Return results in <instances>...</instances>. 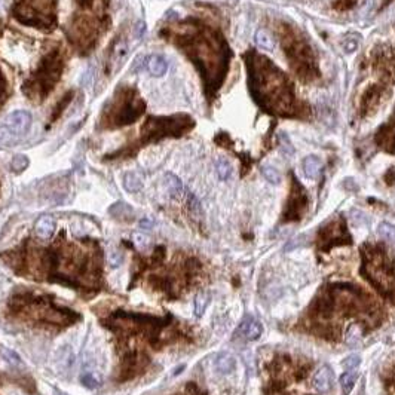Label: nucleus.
Masks as SVG:
<instances>
[{"label": "nucleus", "mask_w": 395, "mask_h": 395, "mask_svg": "<svg viewBox=\"0 0 395 395\" xmlns=\"http://www.w3.org/2000/svg\"><path fill=\"white\" fill-rule=\"evenodd\" d=\"M250 91L254 101L270 115L299 116L300 108L289 78L263 55L248 52L245 57Z\"/></svg>", "instance_id": "obj_1"}, {"label": "nucleus", "mask_w": 395, "mask_h": 395, "mask_svg": "<svg viewBox=\"0 0 395 395\" xmlns=\"http://www.w3.org/2000/svg\"><path fill=\"white\" fill-rule=\"evenodd\" d=\"M179 43L198 66L207 88L210 91L218 89L231 60V51L223 37L212 30L193 24L190 31L179 34Z\"/></svg>", "instance_id": "obj_2"}, {"label": "nucleus", "mask_w": 395, "mask_h": 395, "mask_svg": "<svg viewBox=\"0 0 395 395\" xmlns=\"http://www.w3.org/2000/svg\"><path fill=\"white\" fill-rule=\"evenodd\" d=\"M8 309L11 315L18 316L26 322L45 327L48 325L64 328L73 325L78 319H80V315L75 311L60 308L46 296L33 291H23L12 296L9 299Z\"/></svg>", "instance_id": "obj_3"}, {"label": "nucleus", "mask_w": 395, "mask_h": 395, "mask_svg": "<svg viewBox=\"0 0 395 395\" xmlns=\"http://www.w3.org/2000/svg\"><path fill=\"white\" fill-rule=\"evenodd\" d=\"M281 42L294 73L303 80L315 79L318 75L315 57L302 33L290 26H284L281 30Z\"/></svg>", "instance_id": "obj_4"}, {"label": "nucleus", "mask_w": 395, "mask_h": 395, "mask_svg": "<svg viewBox=\"0 0 395 395\" xmlns=\"http://www.w3.org/2000/svg\"><path fill=\"white\" fill-rule=\"evenodd\" d=\"M61 69H63V60L58 51H53L48 57H45L40 67L34 73L33 79L28 80L24 86L27 95L31 97L33 100L37 95L40 97L48 95V92L52 89L57 80L60 79Z\"/></svg>", "instance_id": "obj_5"}, {"label": "nucleus", "mask_w": 395, "mask_h": 395, "mask_svg": "<svg viewBox=\"0 0 395 395\" xmlns=\"http://www.w3.org/2000/svg\"><path fill=\"white\" fill-rule=\"evenodd\" d=\"M193 122L189 116L173 118H150L143 127V137L146 141H153L165 135H180L187 131Z\"/></svg>", "instance_id": "obj_6"}, {"label": "nucleus", "mask_w": 395, "mask_h": 395, "mask_svg": "<svg viewBox=\"0 0 395 395\" xmlns=\"http://www.w3.org/2000/svg\"><path fill=\"white\" fill-rule=\"evenodd\" d=\"M144 111V101L134 92L119 95L118 103L110 111V124L113 127H125L134 124Z\"/></svg>", "instance_id": "obj_7"}, {"label": "nucleus", "mask_w": 395, "mask_h": 395, "mask_svg": "<svg viewBox=\"0 0 395 395\" xmlns=\"http://www.w3.org/2000/svg\"><path fill=\"white\" fill-rule=\"evenodd\" d=\"M31 122L33 118L26 110L12 111L0 125V141L9 143L24 137L31 127Z\"/></svg>", "instance_id": "obj_8"}, {"label": "nucleus", "mask_w": 395, "mask_h": 395, "mask_svg": "<svg viewBox=\"0 0 395 395\" xmlns=\"http://www.w3.org/2000/svg\"><path fill=\"white\" fill-rule=\"evenodd\" d=\"M306 204V195L303 192V187L296 182V179H293V192H291L290 201H289V220L291 218H299L300 217V211Z\"/></svg>", "instance_id": "obj_9"}, {"label": "nucleus", "mask_w": 395, "mask_h": 395, "mask_svg": "<svg viewBox=\"0 0 395 395\" xmlns=\"http://www.w3.org/2000/svg\"><path fill=\"white\" fill-rule=\"evenodd\" d=\"M376 141L379 146H382L385 150L395 153V111L391 121L380 128V131L376 135Z\"/></svg>", "instance_id": "obj_10"}, {"label": "nucleus", "mask_w": 395, "mask_h": 395, "mask_svg": "<svg viewBox=\"0 0 395 395\" xmlns=\"http://www.w3.org/2000/svg\"><path fill=\"white\" fill-rule=\"evenodd\" d=\"M312 383H314V388L318 392H321V394L328 392L333 388V385H334V373H333L331 367L322 366L315 373Z\"/></svg>", "instance_id": "obj_11"}, {"label": "nucleus", "mask_w": 395, "mask_h": 395, "mask_svg": "<svg viewBox=\"0 0 395 395\" xmlns=\"http://www.w3.org/2000/svg\"><path fill=\"white\" fill-rule=\"evenodd\" d=\"M238 333L248 341H257L263 333V325L257 319H247L238 328Z\"/></svg>", "instance_id": "obj_12"}, {"label": "nucleus", "mask_w": 395, "mask_h": 395, "mask_svg": "<svg viewBox=\"0 0 395 395\" xmlns=\"http://www.w3.org/2000/svg\"><path fill=\"white\" fill-rule=\"evenodd\" d=\"M36 235L40 239H49L55 232V220L51 215H42L37 221H36Z\"/></svg>", "instance_id": "obj_13"}, {"label": "nucleus", "mask_w": 395, "mask_h": 395, "mask_svg": "<svg viewBox=\"0 0 395 395\" xmlns=\"http://www.w3.org/2000/svg\"><path fill=\"white\" fill-rule=\"evenodd\" d=\"M380 94H382V88L380 86H371V88H369V91L364 94L363 103H361L363 115H369L373 107H377L379 101H380Z\"/></svg>", "instance_id": "obj_14"}, {"label": "nucleus", "mask_w": 395, "mask_h": 395, "mask_svg": "<svg viewBox=\"0 0 395 395\" xmlns=\"http://www.w3.org/2000/svg\"><path fill=\"white\" fill-rule=\"evenodd\" d=\"M214 367L221 374H229L237 367V360H235V357L232 354L221 352V354L217 355V358L214 361Z\"/></svg>", "instance_id": "obj_15"}, {"label": "nucleus", "mask_w": 395, "mask_h": 395, "mask_svg": "<svg viewBox=\"0 0 395 395\" xmlns=\"http://www.w3.org/2000/svg\"><path fill=\"white\" fill-rule=\"evenodd\" d=\"M147 69L150 72L152 76L155 78H160L166 73V69H168V64L165 61L163 57L160 55H152L149 60H147Z\"/></svg>", "instance_id": "obj_16"}, {"label": "nucleus", "mask_w": 395, "mask_h": 395, "mask_svg": "<svg viewBox=\"0 0 395 395\" xmlns=\"http://www.w3.org/2000/svg\"><path fill=\"white\" fill-rule=\"evenodd\" d=\"M322 163L316 156H308L303 160V171L308 179H316L321 173Z\"/></svg>", "instance_id": "obj_17"}, {"label": "nucleus", "mask_w": 395, "mask_h": 395, "mask_svg": "<svg viewBox=\"0 0 395 395\" xmlns=\"http://www.w3.org/2000/svg\"><path fill=\"white\" fill-rule=\"evenodd\" d=\"M357 379H358V373L357 371L348 370V371L343 373L342 376H341V380H339L343 395L351 394V391L354 389V386L357 383Z\"/></svg>", "instance_id": "obj_18"}, {"label": "nucleus", "mask_w": 395, "mask_h": 395, "mask_svg": "<svg viewBox=\"0 0 395 395\" xmlns=\"http://www.w3.org/2000/svg\"><path fill=\"white\" fill-rule=\"evenodd\" d=\"M165 186H166V190H168V193H170L171 196H179V195L183 192V183H182V180H180L177 176L171 174V173H168V174L165 176Z\"/></svg>", "instance_id": "obj_19"}, {"label": "nucleus", "mask_w": 395, "mask_h": 395, "mask_svg": "<svg viewBox=\"0 0 395 395\" xmlns=\"http://www.w3.org/2000/svg\"><path fill=\"white\" fill-rule=\"evenodd\" d=\"M256 43L263 48L266 51H273V46H275V42L272 39V36L269 33H266L263 30H259L256 33Z\"/></svg>", "instance_id": "obj_20"}, {"label": "nucleus", "mask_w": 395, "mask_h": 395, "mask_svg": "<svg viewBox=\"0 0 395 395\" xmlns=\"http://www.w3.org/2000/svg\"><path fill=\"white\" fill-rule=\"evenodd\" d=\"M80 382L88 389H97L98 386H101V380L91 371H85L83 374H80Z\"/></svg>", "instance_id": "obj_21"}, {"label": "nucleus", "mask_w": 395, "mask_h": 395, "mask_svg": "<svg viewBox=\"0 0 395 395\" xmlns=\"http://www.w3.org/2000/svg\"><path fill=\"white\" fill-rule=\"evenodd\" d=\"M215 170L221 180H228L232 176V165L226 159H218L215 163Z\"/></svg>", "instance_id": "obj_22"}, {"label": "nucleus", "mask_w": 395, "mask_h": 395, "mask_svg": "<svg viewBox=\"0 0 395 395\" xmlns=\"http://www.w3.org/2000/svg\"><path fill=\"white\" fill-rule=\"evenodd\" d=\"M124 185H125V189L128 192H138L141 187H143V183H141V179L134 174V173H130L125 176V180H124Z\"/></svg>", "instance_id": "obj_23"}, {"label": "nucleus", "mask_w": 395, "mask_h": 395, "mask_svg": "<svg viewBox=\"0 0 395 395\" xmlns=\"http://www.w3.org/2000/svg\"><path fill=\"white\" fill-rule=\"evenodd\" d=\"M377 234L385 241L395 242V226L389 224V223H380L379 228H377Z\"/></svg>", "instance_id": "obj_24"}, {"label": "nucleus", "mask_w": 395, "mask_h": 395, "mask_svg": "<svg viewBox=\"0 0 395 395\" xmlns=\"http://www.w3.org/2000/svg\"><path fill=\"white\" fill-rule=\"evenodd\" d=\"M262 174L263 177L270 183V185H278L281 182V174L276 168L270 166V165H266L262 168Z\"/></svg>", "instance_id": "obj_25"}, {"label": "nucleus", "mask_w": 395, "mask_h": 395, "mask_svg": "<svg viewBox=\"0 0 395 395\" xmlns=\"http://www.w3.org/2000/svg\"><path fill=\"white\" fill-rule=\"evenodd\" d=\"M208 302H210V296L205 294V293H201L196 300H195V312H196V316H201L204 314L205 308L208 306Z\"/></svg>", "instance_id": "obj_26"}, {"label": "nucleus", "mask_w": 395, "mask_h": 395, "mask_svg": "<svg viewBox=\"0 0 395 395\" xmlns=\"http://www.w3.org/2000/svg\"><path fill=\"white\" fill-rule=\"evenodd\" d=\"M360 363H361V358H360L358 355H349V357H346V358L343 360L342 367L346 370V371H348V370H354L360 366Z\"/></svg>", "instance_id": "obj_27"}, {"label": "nucleus", "mask_w": 395, "mask_h": 395, "mask_svg": "<svg viewBox=\"0 0 395 395\" xmlns=\"http://www.w3.org/2000/svg\"><path fill=\"white\" fill-rule=\"evenodd\" d=\"M27 163H28V160H27L26 156H17V158L12 160V165H11V166H12L14 171L18 173V171H21V170L26 168Z\"/></svg>", "instance_id": "obj_28"}, {"label": "nucleus", "mask_w": 395, "mask_h": 395, "mask_svg": "<svg viewBox=\"0 0 395 395\" xmlns=\"http://www.w3.org/2000/svg\"><path fill=\"white\" fill-rule=\"evenodd\" d=\"M279 137H281V141H279V143H281V146L284 147V150H286L287 153H290V155H293L294 149H293V146H291L290 140H289V138L286 137V134H281Z\"/></svg>", "instance_id": "obj_29"}, {"label": "nucleus", "mask_w": 395, "mask_h": 395, "mask_svg": "<svg viewBox=\"0 0 395 395\" xmlns=\"http://www.w3.org/2000/svg\"><path fill=\"white\" fill-rule=\"evenodd\" d=\"M135 242H137V245L140 247V250H146V247H147V238L144 237V235H135Z\"/></svg>", "instance_id": "obj_30"}, {"label": "nucleus", "mask_w": 395, "mask_h": 395, "mask_svg": "<svg viewBox=\"0 0 395 395\" xmlns=\"http://www.w3.org/2000/svg\"><path fill=\"white\" fill-rule=\"evenodd\" d=\"M146 31V24L144 23H138V26H137V36L140 37V36H143V33Z\"/></svg>", "instance_id": "obj_31"}, {"label": "nucleus", "mask_w": 395, "mask_h": 395, "mask_svg": "<svg viewBox=\"0 0 395 395\" xmlns=\"http://www.w3.org/2000/svg\"><path fill=\"white\" fill-rule=\"evenodd\" d=\"M60 395H67V394H64V392H60Z\"/></svg>", "instance_id": "obj_32"}]
</instances>
